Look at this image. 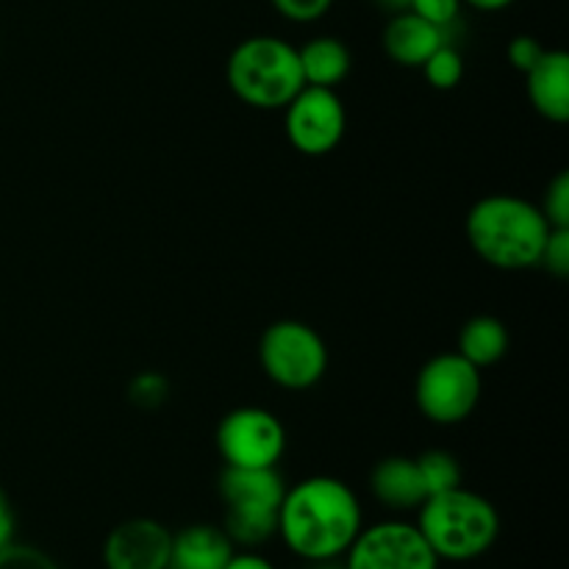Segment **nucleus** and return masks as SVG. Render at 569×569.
Wrapping results in <instances>:
<instances>
[{
  "label": "nucleus",
  "mask_w": 569,
  "mask_h": 569,
  "mask_svg": "<svg viewBox=\"0 0 569 569\" xmlns=\"http://www.w3.org/2000/svg\"><path fill=\"white\" fill-rule=\"evenodd\" d=\"M361 528L359 498L339 478H306L283 492L278 537L298 559L311 565L342 559Z\"/></svg>",
  "instance_id": "1"
},
{
  "label": "nucleus",
  "mask_w": 569,
  "mask_h": 569,
  "mask_svg": "<svg viewBox=\"0 0 569 569\" xmlns=\"http://www.w3.org/2000/svg\"><path fill=\"white\" fill-rule=\"evenodd\" d=\"M550 222L542 209L517 194H489L467 214V239L478 259L498 270H528L542 261Z\"/></svg>",
  "instance_id": "2"
},
{
  "label": "nucleus",
  "mask_w": 569,
  "mask_h": 569,
  "mask_svg": "<svg viewBox=\"0 0 569 569\" xmlns=\"http://www.w3.org/2000/svg\"><path fill=\"white\" fill-rule=\"evenodd\" d=\"M415 526L439 561L481 559L500 537L498 509L465 487L426 498L417 509Z\"/></svg>",
  "instance_id": "3"
},
{
  "label": "nucleus",
  "mask_w": 569,
  "mask_h": 569,
  "mask_svg": "<svg viewBox=\"0 0 569 569\" xmlns=\"http://www.w3.org/2000/svg\"><path fill=\"white\" fill-rule=\"evenodd\" d=\"M226 78L231 92L253 109H283L306 87L298 48L270 33L239 42L228 56Z\"/></svg>",
  "instance_id": "4"
},
{
  "label": "nucleus",
  "mask_w": 569,
  "mask_h": 569,
  "mask_svg": "<svg viewBox=\"0 0 569 569\" xmlns=\"http://www.w3.org/2000/svg\"><path fill=\"white\" fill-rule=\"evenodd\" d=\"M283 492L287 483L278 467H226L220 478V498L226 506V533L237 548L256 550L276 537Z\"/></svg>",
  "instance_id": "5"
},
{
  "label": "nucleus",
  "mask_w": 569,
  "mask_h": 569,
  "mask_svg": "<svg viewBox=\"0 0 569 569\" xmlns=\"http://www.w3.org/2000/svg\"><path fill=\"white\" fill-rule=\"evenodd\" d=\"M259 361L278 387L309 389L328 370L326 339L300 320H278L261 333Z\"/></svg>",
  "instance_id": "6"
},
{
  "label": "nucleus",
  "mask_w": 569,
  "mask_h": 569,
  "mask_svg": "<svg viewBox=\"0 0 569 569\" xmlns=\"http://www.w3.org/2000/svg\"><path fill=\"white\" fill-rule=\"evenodd\" d=\"M481 370L459 353H439L420 370L415 400L422 417L437 426H456L476 411L481 400Z\"/></svg>",
  "instance_id": "7"
},
{
  "label": "nucleus",
  "mask_w": 569,
  "mask_h": 569,
  "mask_svg": "<svg viewBox=\"0 0 569 569\" xmlns=\"http://www.w3.org/2000/svg\"><path fill=\"white\" fill-rule=\"evenodd\" d=\"M214 442L226 467L261 470L278 467L287 450V431L272 411L242 406L222 417Z\"/></svg>",
  "instance_id": "8"
},
{
  "label": "nucleus",
  "mask_w": 569,
  "mask_h": 569,
  "mask_svg": "<svg viewBox=\"0 0 569 569\" xmlns=\"http://www.w3.org/2000/svg\"><path fill=\"white\" fill-rule=\"evenodd\" d=\"M345 559V569H439L442 565L420 528L403 520L361 528Z\"/></svg>",
  "instance_id": "9"
},
{
  "label": "nucleus",
  "mask_w": 569,
  "mask_h": 569,
  "mask_svg": "<svg viewBox=\"0 0 569 569\" xmlns=\"http://www.w3.org/2000/svg\"><path fill=\"white\" fill-rule=\"evenodd\" d=\"M283 109L289 142L303 156H326L342 142L348 114L333 89L303 87Z\"/></svg>",
  "instance_id": "10"
},
{
  "label": "nucleus",
  "mask_w": 569,
  "mask_h": 569,
  "mask_svg": "<svg viewBox=\"0 0 569 569\" xmlns=\"http://www.w3.org/2000/svg\"><path fill=\"white\" fill-rule=\"evenodd\" d=\"M172 531L153 517H131L103 542L106 569H170Z\"/></svg>",
  "instance_id": "11"
},
{
  "label": "nucleus",
  "mask_w": 569,
  "mask_h": 569,
  "mask_svg": "<svg viewBox=\"0 0 569 569\" xmlns=\"http://www.w3.org/2000/svg\"><path fill=\"white\" fill-rule=\"evenodd\" d=\"M450 42V31L431 26L415 11H398L383 26V53L400 67H422L439 44Z\"/></svg>",
  "instance_id": "12"
},
{
  "label": "nucleus",
  "mask_w": 569,
  "mask_h": 569,
  "mask_svg": "<svg viewBox=\"0 0 569 569\" xmlns=\"http://www.w3.org/2000/svg\"><path fill=\"white\" fill-rule=\"evenodd\" d=\"M370 492L392 511H417L428 498L417 459L409 456H387L378 461L370 472Z\"/></svg>",
  "instance_id": "13"
},
{
  "label": "nucleus",
  "mask_w": 569,
  "mask_h": 569,
  "mask_svg": "<svg viewBox=\"0 0 569 569\" xmlns=\"http://www.w3.org/2000/svg\"><path fill=\"white\" fill-rule=\"evenodd\" d=\"M528 76L531 106L550 122L565 126L569 120V56L565 50H545Z\"/></svg>",
  "instance_id": "14"
},
{
  "label": "nucleus",
  "mask_w": 569,
  "mask_h": 569,
  "mask_svg": "<svg viewBox=\"0 0 569 569\" xmlns=\"http://www.w3.org/2000/svg\"><path fill=\"white\" fill-rule=\"evenodd\" d=\"M237 545L226 528L198 522L172 533L170 569H222L233 556Z\"/></svg>",
  "instance_id": "15"
},
{
  "label": "nucleus",
  "mask_w": 569,
  "mask_h": 569,
  "mask_svg": "<svg viewBox=\"0 0 569 569\" xmlns=\"http://www.w3.org/2000/svg\"><path fill=\"white\" fill-rule=\"evenodd\" d=\"M300 70H303L306 87H326L333 89L348 78L353 67L350 48L337 37H315L298 48Z\"/></svg>",
  "instance_id": "16"
},
{
  "label": "nucleus",
  "mask_w": 569,
  "mask_h": 569,
  "mask_svg": "<svg viewBox=\"0 0 569 569\" xmlns=\"http://www.w3.org/2000/svg\"><path fill=\"white\" fill-rule=\"evenodd\" d=\"M459 356H465L470 365L492 367L509 353V328L503 320L492 315H478L465 322L459 333Z\"/></svg>",
  "instance_id": "17"
},
{
  "label": "nucleus",
  "mask_w": 569,
  "mask_h": 569,
  "mask_svg": "<svg viewBox=\"0 0 569 569\" xmlns=\"http://www.w3.org/2000/svg\"><path fill=\"white\" fill-rule=\"evenodd\" d=\"M417 467H420L428 498L461 487V465L448 450H426L422 456H417Z\"/></svg>",
  "instance_id": "18"
},
{
  "label": "nucleus",
  "mask_w": 569,
  "mask_h": 569,
  "mask_svg": "<svg viewBox=\"0 0 569 569\" xmlns=\"http://www.w3.org/2000/svg\"><path fill=\"white\" fill-rule=\"evenodd\" d=\"M420 70L433 89H453L459 87L461 78H465V59H461L459 50L453 48V42H445L428 56L426 64H422Z\"/></svg>",
  "instance_id": "19"
},
{
  "label": "nucleus",
  "mask_w": 569,
  "mask_h": 569,
  "mask_svg": "<svg viewBox=\"0 0 569 569\" xmlns=\"http://www.w3.org/2000/svg\"><path fill=\"white\" fill-rule=\"evenodd\" d=\"M0 569H61L59 561L33 545L9 542L0 548Z\"/></svg>",
  "instance_id": "20"
},
{
  "label": "nucleus",
  "mask_w": 569,
  "mask_h": 569,
  "mask_svg": "<svg viewBox=\"0 0 569 569\" xmlns=\"http://www.w3.org/2000/svg\"><path fill=\"white\" fill-rule=\"evenodd\" d=\"M542 214L550 222V228H569V172H559L545 189Z\"/></svg>",
  "instance_id": "21"
},
{
  "label": "nucleus",
  "mask_w": 569,
  "mask_h": 569,
  "mask_svg": "<svg viewBox=\"0 0 569 569\" xmlns=\"http://www.w3.org/2000/svg\"><path fill=\"white\" fill-rule=\"evenodd\" d=\"M409 11H415L431 26L442 28V31H450L461 14V0H411Z\"/></svg>",
  "instance_id": "22"
},
{
  "label": "nucleus",
  "mask_w": 569,
  "mask_h": 569,
  "mask_svg": "<svg viewBox=\"0 0 569 569\" xmlns=\"http://www.w3.org/2000/svg\"><path fill=\"white\" fill-rule=\"evenodd\" d=\"M270 3L289 22H317L331 11L333 0H270Z\"/></svg>",
  "instance_id": "23"
},
{
  "label": "nucleus",
  "mask_w": 569,
  "mask_h": 569,
  "mask_svg": "<svg viewBox=\"0 0 569 569\" xmlns=\"http://www.w3.org/2000/svg\"><path fill=\"white\" fill-rule=\"evenodd\" d=\"M539 264L548 267L556 278L569 276V228H553L550 231Z\"/></svg>",
  "instance_id": "24"
},
{
  "label": "nucleus",
  "mask_w": 569,
  "mask_h": 569,
  "mask_svg": "<svg viewBox=\"0 0 569 569\" xmlns=\"http://www.w3.org/2000/svg\"><path fill=\"white\" fill-rule=\"evenodd\" d=\"M167 398V381L156 372H142L139 378H133L131 383V400L142 409H153V406L164 403Z\"/></svg>",
  "instance_id": "25"
},
{
  "label": "nucleus",
  "mask_w": 569,
  "mask_h": 569,
  "mask_svg": "<svg viewBox=\"0 0 569 569\" xmlns=\"http://www.w3.org/2000/svg\"><path fill=\"white\" fill-rule=\"evenodd\" d=\"M542 56H545V48H542V42H539V39L526 37V33H520V37L511 39L509 61H511V67H515V70H520V72L533 70V67H537V61L542 59Z\"/></svg>",
  "instance_id": "26"
},
{
  "label": "nucleus",
  "mask_w": 569,
  "mask_h": 569,
  "mask_svg": "<svg viewBox=\"0 0 569 569\" xmlns=\"http://www.w3.org/2000/svg\"><path fill=\"white\" fill-rule=\"evenodd\" d=\"M14 509H11V500L6 495V489L0 487V548H6L9 542H14Z\"/></svg>",
  "instance_id": "27"
},
{
  "label": "nucleus",
  "mask_w": 569,
  "mask_h": 569,
  "mask_svg": "<svg viewBox=\"0 0 569 569\" xmlns=\"http://www.w3.org/2000/svg\"><path fill=\"white\" fill-rule=\"evenodd\" d=\"M222 569H276V565L256 550H233V556Z\"/></svg>",
  "instance_id": "28"
},
{
  "label": "nucleus",
  "mask_w": 569,
  "mask_h": 569,
  "mask_svg": "<svg viewBox=\"0 0 569 569\" xmlns=\"http://www.w3.org/2000/svg\"><path fill=\"white\" fill-rule=\"evenodd\" d=\"M461 3L472 6V9H478V11H503V9H509L515 0H461Z\"/></svg>",
  "instance_id": "29"
},
{
  "label": "nucleus",
  "mask_w": 569,
  "mask_h": 569,
  "mask_svg": "<svg viewBox=\"0 0 569 569\" xmlns=\"http://www.w3.org/2000/svg\"><path fill=\"white\" fill-rule=\"evenodd\" d=\"M378 6H381L383 11H389V14H398V11H409L411 0H376Z\"/></svg>",
  "instance_id": "30"
},
{
  "label": "nucleus",
  "mask_w": 569,
  "mask_h": 569,
  "mask_svg": "<svg viewBox=\"0 0 569 569\" xmlns=\"http://www.w3.org/2000/svg\"><path fill=\"white\" fill-rule=\"evenodd\" d=\"M315 569H345V567L337 565V561H322V565H315Z\"/></svg>",
  "instance_id": "31"
}]
</instances>
